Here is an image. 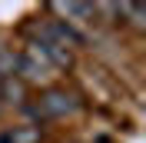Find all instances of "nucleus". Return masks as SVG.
Segmentation results:
<instances>
[{"label": "nucleus", "mask_w": 146, "mask_h": 143, "mask_svg": "<svg viewBox=\"0 0 146 143\" xmlns=\"http://www.w3.org/2000/svg\"><path fill=\"white\" fill-rule=\"evenodd\" d=\"M80 110V97L66 87H46L36 100L33 113L40 120H56V116H66V113H76Z\"/></svg>", "instance_id": "obj_1"}, {"label": "nucleus", "mask_w": 146, "mask_h": 143, "mask_svg": "<svg viewBox=\"0 0 146 143\" xmlns=\"http://www.w3.org/2000/svg\"><path fill=\"white\" fill-rule=\"evenodd\" d=\"M30 37L50 40V43L63 47V50H70V53H73V47H83V33H80L76 27H70V23H63V20H56V17H43V20H36L33 30H30Z\"/></svg>", "instance_id": "obj_2"}, {"label": "nucleus", "mask_w": 146, "mask_h": 143, "mask_svg": "<svg viewBox=\"0 0 146 143\" xmlns=\"http://www.w3.org/2000/svg\"><path fill=\"white\" fill-rule=\"evenodd\" d=\"M56 77V70L43 60V53L36 50L33 43L27 40V47L20 50V70H17V80L23 83H50Z\"/></svg>", "instance_id": "obj_3"}, {"label": "nucleus", "mask_w": 146, "mask_h": 143, "mask_svg": "<svg viewBox=\"0 0 146 143\" xmlns=\"http://www.w3.org/2000/svg\"><path fill=\"white\" fill-rule=\"evenodd\" d=\"M56 13V20L63 17V23H83V20H90V17H96V7L93 3H53L50 7Z\"/></svg>", "instance_id": "obj_4"}, {"label": "nucleus", "mask_w": 146, "mask_h": 143, "mask_svg": "<svg viewBox=\"0 0 146 143\" xmlns=\"http://www.w3.org/2000/svg\"><path fill=\"white\" fill-rule=\"evenodd\" d=\"M40 126H13L7 133H0V143H40Z\"/></svg>", "instance_id": "obj_5"}, {"label": "nucleus", "mask_w": 146, "mask_h": 143, "mask_svg": "<svg viewBox=\"0 0 146 143\" xmlns=\"http://www.w3.org/2000/svg\"><path fill=\"white\" fill-rule=\"evenodd\" d=\"M17 70H20V53L0 47V77L3 80H17Z\"/></svg>", "instance_id": "obj_6"}]
</instances>
